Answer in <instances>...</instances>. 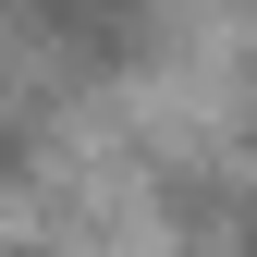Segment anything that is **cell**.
Wrapping results in <instances>:
<instances>
[{
	"mask_svg": "<svg viewBox=\"0 0 257 257\" xmlns=\"http://www.w3.org/2000/svg\"><path fill=\"white\" fill-rule=\"evenodd\" d=\"M37 147H49V135H37V110H0V184L37 172Z\"/></svg>",
	"mask_w": 257,
	"mask_h": 257,
	"instance_id": "1",
	"label": "cell"
}]
</instances>
